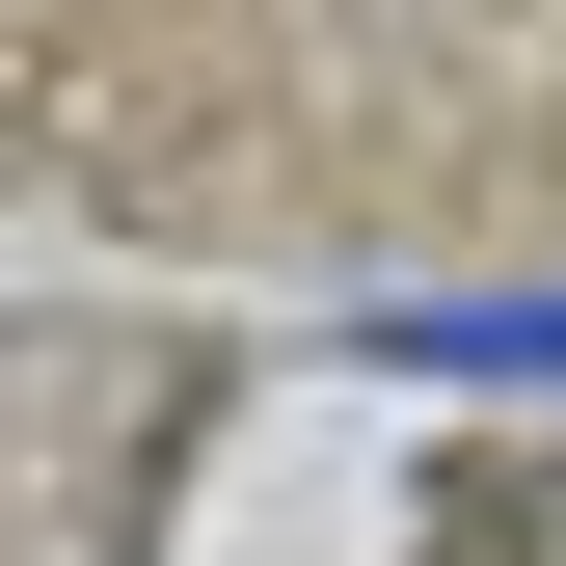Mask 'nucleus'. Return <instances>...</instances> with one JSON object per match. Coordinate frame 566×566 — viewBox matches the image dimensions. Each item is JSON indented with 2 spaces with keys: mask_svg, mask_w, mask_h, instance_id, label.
Segmentation results:
<instances>
[{
  "mask_svg": "<svg viewBox=\"0 0 566 566\" xmlns=\"http://www.w3.org/2000/svg\"><path fill=\"white\" fill-rule=\"evenodd\" d=\"M405 350H459V378H566V297H432Z\"/></svg>",
  "mask_w": 566,
  "mask_h": 566,
  "instance_id": "f257e3e1",
  "label": "nucleus"
}]
</instances>
